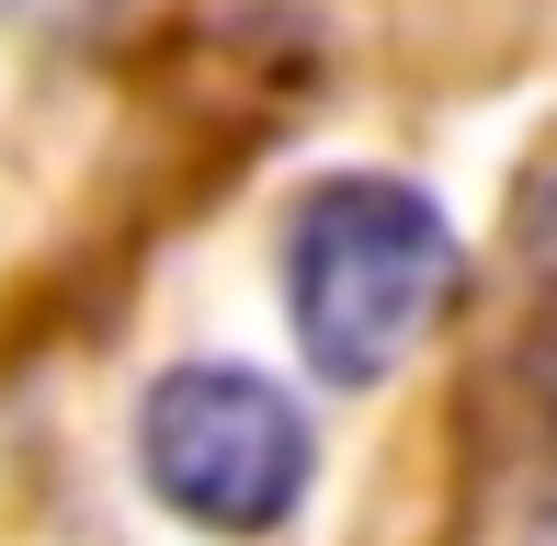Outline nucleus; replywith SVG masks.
Wrapping results in <instances>:
<instances>
[{"mask_svg":"<svg viewBox=\"0 0 557 546\" xmlns=\"http://www.w3.org/2000/svg\"><path fill=\"white\" fill-rule=\"evenodd\" d=\"M455 296V216L387 171L308 183L285 216V319L331 387H375Z\"/></svg>","mask_w":557,"mask_h":546,"instance_id":"nucleus-1","label":"nucleus"},{"mask_svg":"<svg viewBox=\"0 0 557 546\" xmlns=\"http://www.w3.org/2000/svg\"><path fill=\"white\" fill-rule=\"evenodd\" d=\"M308 410L273 376H239V364H171L137 399V479L160 489V512L206 535H273L308 501Z\"/></svg>","mask_w":557,"mask_h":546,"instance_id":"nucleus-2","label":"nucleus"}]
</instances>
